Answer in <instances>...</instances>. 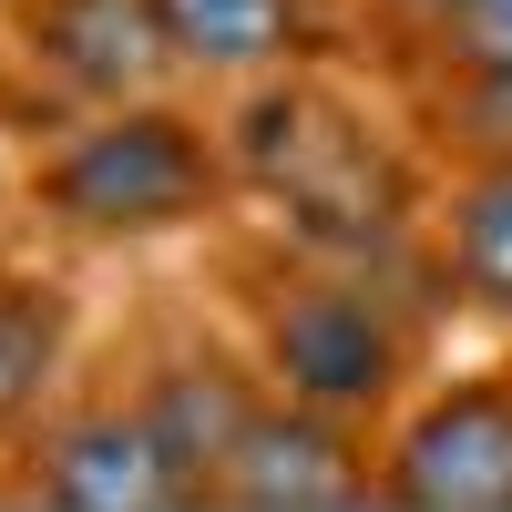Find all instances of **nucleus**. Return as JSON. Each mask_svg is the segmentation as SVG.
Here are the masks:
<instances>
[{
  "label": "nucleus",
  "mask_w": 512,
  "mask_h": 512,
  "mask_svg": "<svg viewBox=\"0 0 512 512\" xmlns=\"http://www.w3.org/2000/svg\"><path fill=\"white\" fill-rule=\"evenodd\" d=\"M93 369V308H82V256L41 236H0V451H11L72 379Z\"/></svg>",
  "instance_id": "9"
},
{
  "label": "nucleus",
  "mask_w": 512,
  "mask_h": 512,
  "mask_svg": "<svg viewBox=\"0 0 512 512\" xmlns=\"http://www.w3.org/2000/svg\"><path fill=\"white\" fill-rule=\"evenodd\" d=\"M164 82H175V62H164L154 0H11L0 11V113L21 134L164 93Z\"/></svg>",
  "instance_id": "5"
},
{
  "label": "nucleus",
  "mask_w": 512,
  "mask_h": 512,
  "mask_svg": "<svg viewBox=\"0 0 512 512\" xmlns=\"http://www.w3.org/2000/svg\"><path fill=\"white\" fill-rule=\"evenodd\" d=\"M11 226L62 256H154L185 236H226L236 226L226 113L164 82V93L41 123L11 175Z\"/></svg>",
  "instance_id": "3"
},
{
  "label": "nucleus",
  "mask_w": 512,
  "mask_h": 512,
  "mask_svg": "<svg viewBox=\"0 0 512 512\" xmlns=\"http://www.w3.org/2000/svg\"><path fill=\"white\" fill-rule=\"evenodd\" d=\"M461 11H472V0H359V31L379 41V72H390V62H410L420 41H431L441 21H461Z\"/></svg>",
  "instance_id": "13"
},
{
  "label": "nucleus",
  "mask_w": 512,
  "mask_h": 512,
  "mask_svg": "<svg viewBox=\"0 0 512 512\" xmlns=\"http://www.w3.org/2000/svg\"><path fill=\"white\" fill-rule=\"evenodd\" d=\"M410 62H451V72H492V82H512V0H472V11L441 21ZM390 72H400V62H390Z\"/></svg>",
  "instance_id": "12"
},
{
  "label": "nucleus",
  "mask_w": 512,
  "mask_h": 512,
  "mask_svg": "<svg viewBox=\"0 0 512 512\" xmlns=\"http://www.w3.org/2000/svg\"><path fill=\"white\" fill-rule=\"evenodd\" d=\"M379 512H512V349L431 369L379 420Z\"/></svg>",
  "instance_id": "6"
},
{
  "label": "nucleus",
  "mask_w": 512,
  "mask_h": 512,
  "mask_svg": "<svg viewBox=\"0 0 512 512\" xmlns=\"http://www.w3.org/2000/svg\"><path fill=\"white\" fill-rule=\"evenodd\" d=\"M420 256H431V287L451 297L461 328L512 338V154L502 164H441Z\"/></svg>",
  "instance_id": "11"
},
{
  "label": "nucleus",
  "mask_w": 512,
  "mask_h": 512,
  "mask_svg": "<svg viewBox=\"0 0 512 512\" xmlns=\"http://www.w3.org/2000/svg\"><path fill=\"white\" fill-rule=\"evenodd\" d=\"M0 11H11V0H0Z\"/></svg>",
  "instance_id": "15"
},
{
  "label": "nucleus",
  "mask_w": 512,
  "mask_h": 512,
  "mask_svg": "<svg viewBox=\"0 0 512 512\" xmlns=\"http://www.w3.org/2000/svg\"><path fill=\"white\" fill-rule=\"evenodd\" d=\"M154 31H164V62H175L185 93L226 103L246 82L338 62L349 11L338 0H154Z\"/></svg>",
  "instance_id": "10"
},
{
  "label": "nucleus",
  "mask_w": 512,
  "mask_h": 512,
  "mask_svg": "<svg viewBox=\"0 0 512 512\" xmlns=\"http://www.w3.org/2000/svg\"><path fill=\"white\" fill-rule=\"evenodd\" d=\"M216 308L236 318L246 359L277 400H308L379 431L420 379L441 369V338L461 328L431 267H349V256H297L277 236L226 226L216 246Z\"/></svg>",
  "instance_id": "2"
},
{
  "label": "nucleus",
  "mask_w": 512,
  "mask_h": 512,
  "mask_svg": "<svg viewBox=\"0 0 512 512\" xmlns=\"http://www.w3.org/2000/svg\"><path fill=\"white\" fill-rule=\"evenodd\" d=\"M0 502H21V512H195V482L154 441L123 369H82L0 451Z\"/></svg>",
  "instance_id": "4"
},
{
  "label": "nucleus",
  "mask_w": 512,
  "mask_h": 512,
  "mask_svg": "<svg viewBox=\"0 0 512 512\" xmlns=\"http://www.w3.org/2000/svg\"><path fill=\"white\" fill-rule=\"evenodd\" d=\"M11 134H21V123L0 113V236H11V175H21V154H11Z\"/></svg>",
  "instance_id": "14"
},
{
  "label": "nucleus",
  "mask_w": 512,
  "mask_h": 512,
  "mask_svg": "<svg viewBox=\"0 0 512 512\" xmlns=\"http://www.w3.org/2000/svg\"><path fill=\"white\" fill-rule=\"evenodd\" d=\"M216 113H226L246 236H277L297 256H349V267H431L420 226H431L441 164L420 154L390 82L359 93L338 62H308L226 93Z\"/></svg>",
  "instance_id": "1"
},
{
  "label": "nucleus",
  "mask_w": 512,
  "mask_h": 512,
  "mask_svg": "<svg viewBox=\"0 0 512 512\" xmlns=\"http://www.w3.org/2000/svg\"><path fill=\"white\" fill-rule=\"evenodd\" d=\"M205 512H379V431L267 390L216 461Z\"/></svg>",
  "instance_id": "8"
},
{
  "label": "nucleus",
  "mask_w": 512,
  "mask_h": 512,
  "mask_svg": "<svg viewBox=\"0 0 512 512\" xmlns=\"http://www.w3.org/2000/svg\"><path fill=\"white\" fill-rule=\"evenodd\" d=\"M113 369H123V390L144 400L154 441L175 451V472L195 482V512H205L216 461L236 451V431L256 420V400H267V369L246 359L236 318H226V308H216V318H175V328H154L144 349H123Z\"/></svg>",
  "instance_id": "7"
}]
</instances>
